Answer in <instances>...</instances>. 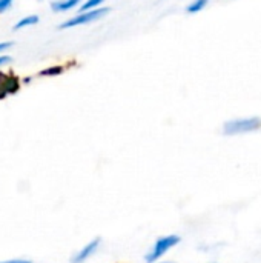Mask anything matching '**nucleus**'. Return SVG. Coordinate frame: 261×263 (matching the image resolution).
I'll return each mask as SVG.
<instances>
[{
  "instance_id": "1",
  "label": "nucleus",
  "mask_w": 261,
  "mask_h": 263,
  "mask_svg": "<svg viewBox=\"0 0 261 263\" xmlns=\"http://www.w3.org/2000/svg\"><path fill=\"white\" fill-rule=\"evenodd\" d=\"M261 128L260 117H242L228 120L223 125V134L225 136H242L248 133H255Z\"/></svg>"
},
{
  "instance_id": "2",
  "label": "nucleus",
  "mask_w": 261,
  "mask_h": 263,
  "mask_svg": "<svg viewBox=\"0 0 261 263\" xmlns=\"http://www.w3.org/2000/svg\"><path fill=\"white\" fill-rule=\"evenodd\" d=\"M182 242V237L177 234H169L165 237H160L155 240L152 250L145 256V262L146 263H155L158 259H162L171 248L177 247Z\"/></svg>"
},
{
  "instance_id": "3",
  "label": "nucleus",
  "mask_w": 261,
  "mask_h": 263,
  "mask_svg": "<svg viewBox=\"0 0 261 263\" xmlns=\"http://www.w3.org/2000/svg\"><path fill=\"white\" fill-rule=\"evenodd\" d=\"M109 11H111L109 8H95V9H89V11H80L75 17L63 22L58 28L68 29V28H74V26H80V25H88V23H92V22L102 18Z\"/></svg>"
},
{
  "instance_id": "4",
  "label": "nucleus",
  "mask_w": 261,
  "mask_h": 263,
  "mask_svg": "<svg viewBox=\"0 0 261 263\" xmlns=\"http://www.w3.org/2000/svg\"><path fill=\"white\" fill-rule=\"evenodd\" d=\"M100 242L102 239L100 237H95L94 240H91L88 245H85L78 253H75L72 257H71V263H85L100 247Z\"/></svg>"
},
{
  "instance_id": "5",
  "label": "nucleus",
  "mask_w": 261,
  "mask_h": 263,
  "mask_svg": "<svg viewBox=\"0 0 261 263\" xmlns=\"http://www.w3.org/2000/svg\"><path fill=\"white\" fill-rule=\"evenodd\" d=\"M80 2L82 0H57L51 3V8L54 12H66V11L74 9Z\"/></svg>"
},
{
  "instance_id": "6",
  "label": "nucleus",
  "mask_w": 261,
  "mask_h": 263,
  "mask_svg": "<svg viewBox=\"0 0 261 263\" xmlns=\"http://www.w3.org/2000/svg\"><path fill=\"white\" fill-rule=\"evenodd\" d=\"M38 23V17L37 15H26V17H23L22 20H18L15 25H14V28L12 29H23V28H28V26H32V25H37Z\"/></svg>"
},
{
  "instance_id": "7",
  "label": "nucleus",
  "mask_w": 261,
  "mask_h": 263,
  "mask_svg": "<svg viewBox=\"0 0 261 263\" xmlns=\"http://www.w3.org/2000/svg\"><path fill=\"white\" fill-rule=\"evenodd\" d=\"M209 0H192L188 6H186V12L188 14H197L200 11H203L208 6Z\"/></svg>"
},
{
  "instance_id": "8",
  "label": "nucleus",
  "mask_w": 261,
  "mask_h": 263,
  "mask_svg": "<svg viewBox=\"0 0 261 263\" xmlns=\"http://www.w3.org/2000/svg\"><path fill=\"white\" fill-rule=\"evenodd\" d=\"M103 2H105V0H86V2L82 5L80 11H89V9L102 8V3H103Z\"/></svg>"
},
{
  "instance_id": "9",
  "label": "nucleus",
  "mask_w": 261,
  "mask_h": 263,
  "mask_svg": "<svg viewBox=\"0 0 261 263\" xmlns=\"http://www.w3.org/2000/svg\"><path fill=\"white\" fill-rule=\"evenodd\" d=\"M12 5V0H0V14L8 11Z\"/></svg>"
},
{
  "instance_id": "10",
  "label": "nucleus",
  "mask_w": 261,
  "mask_h": 263,
  "mask_svg": "<svg viewBox=\"0 0 261 263\" xmlns=\"http://www.w3.org/2000/svg\"><path fill=\"white\" fill-rule=\"evenodd\" d=\"M11 46H12L11 42H2V43H0V52H3L5 49H9Z\"/></svg>"
},
{
  "instance_id": "11",
  "label": "nucleus",
  "mask_w": 261,
  "mask_h": 263,
  "mask_svg": "<svg viewBox=\"0 0 261 263\" xmlns=\"http://www.w3.org/2000/svg\"><path fill=\"white\" fill-rule=\"evenodd\" d=\"M11 59H9V55H0V66L2 65H5V63H8Z\"/></svg>"
},
{
  "instance_id": "12",
  "label": "nucleus",
  "mask_w": 261,
  "mask_h": 263,
  "mask_svg": "<svg viewBox=\"0 0 261 263\" xmlns=\"http://www.w3.org/2000/svg\"><path fill=\"white\" fill-rule=\"evenodd\" d=\"M0 263H32L29 260H8V262H0Z\"/></svg>"
},
{
  "instance_id": "13",
  "label": "nucleus",
  "mask_w": 261,
  "mask_h": 263,
  "mask_svg": "<svg viewBox=\"0 0 261 263\" xmlns=\"http://www.w3.org/2000/svg\"><path fill=\"white\" fill-rule=\"evenodd\" d=\"M160 263H171V262H160Z\"/></svg>"
}]
</instances>
